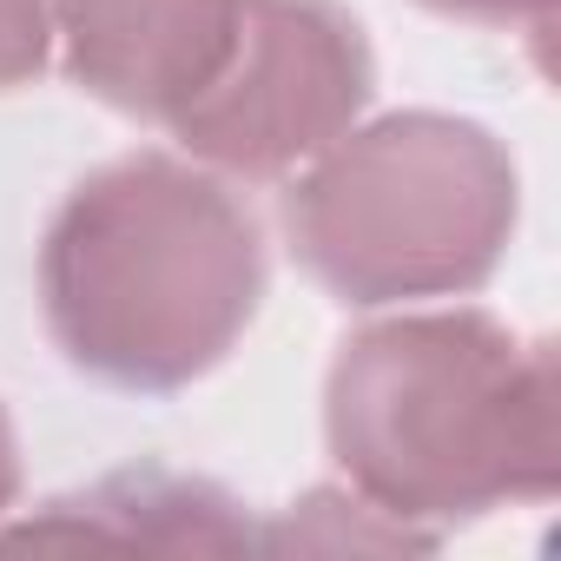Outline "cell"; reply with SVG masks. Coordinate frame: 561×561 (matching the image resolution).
<instances>
[{
  "label": "cell",
  "mask_w": 561,
  "mask_h": 561,
  "mask_svg": "<svg viewBox=\"0 0 561 561\" xmlns=\"http://www.w3.org/2000/svg\"><path fill=\"white\" fill-rule=\"evenodd\" d=\"M0 541H106V548H165V554H238V548H257V528L205 476L119 469L80 495L47 502L34 522L8 528Z\"/></svg>",
  "instance_id": "cell-6"
},
{
  "label": "cell",
  "mask_w": 561,
  "mask_h": 561,
  "mask_svg": "<svg viewBox=\"0 0 561 561\" xmlns=\"http://www.w3.org/2000/svg\"><path fill=\"white\" fill-rule=\"evenodd\" d=\"M264 305V231L198 159L133 152L87 172L41 238L54 351L133 397L218 370Z\"/></svg>",
  "instance_id": "cell-1"
},
{
  "label": "cell",
  "mask_w": 561,
  "mask_h": 561,
  "mask_svg": "<svg viewBox=\"0 0 561 561\" xmlns=\"http://www.w3.org/2000/svg\"><path fill=\"white\" fill-rule=\"evenodd\" d=\"M522 218V172L482 119L383 113L331 139L285 192L298 264L337 305L383 311L482 291Z\"/></svg>",
  "instance_id": "cell-3"
},
{
  "label": "cell",
  "mask_w": 561,
  "mask_h": 561,
  "mask_svg": "<svg viewBox=\"0 0 561 561\" xmlns=\"http://www.w3.org/2000/svg\"><path fill=\"white\" fill-rule=\"evenodd\" d=\"M54 54V0H0V93L27 87Z\"/></svg>",
  "instance_id": "cell-8"
},
{
  "label": "cell",
  "mask_w": 561,
  "mask_h": 561,
  "mask_svg": "<svg viewBox=\"0 0 561 561\" xmlns=\"http://www.w3.org/2000/svg\"><path fill=\"white\" fill-rule=\"evenodd\" d=\"M436 535L383 515L377 502H364L357 489H311L305 502H291L271 528H257V548L271 554H291V548H311V554H337V548H370V554H403V548H430Z\"/></svg>",
  "instance_id": "cell-7"
},
{
  "label": "cell",
  "mask_w": 561,
  "mask_h": 561,
  "mask_svg": "<svg viewBox=\"0 0 561 561\" xmlns=\"http://www.w3.org/2000/svg\"><path fill=\"white\" fill-rule=\"evenodd\" d=\"M377 87L364 21L337 0H244L211 87L172 119V139L231 179H285L344 139Z\"/></svg>",
  "instance_id": "cell-4"
},
{
  "label": "cell",
  "mask_w": 561,
  "mask_h": 561,
  "mask_svg": "<svg viewBox=\"0 0 561 561\" xmlns=\"http://www.w3.org/2000/svg\"><path fill=\"white\" fill-rule=\"evenodd\" d=\"M554 351L489 311H403L351 331L324 377V436L344 482L436 535L561 476Z\"/></svg>",
  "instance_id": "cell-2"
},
{
  "label": "cell",
  "mask_w": 561,
  "mask_h": 561,
  "mask_svg": "<svg viewBox=\"0 0 561 561\" xmlns=\"http://www.w3.org/2000/svg\"><path fill=\"white\" fill-rule=\"evenodd\" d=\"M14 489H21V456H14V423L0 410V515L14 508Z\"/></svg>",
  "instance_id": "cell-10"
},
{
  "label": "cell",
  "mask_w": 561,
  "mask_h": 561,
  "mask_svg": "<svg viewBox=\"0 0 561 561\" xmlns=\"http://www.w3.org/2000/svg\"><path fill=\"white\" fill-rule=\"evenodd\" d=\"M244 0H54V41L100 106L172 126L225 67Z\"/></svg>",
  "instance_id": "cell-5"
},
{
  "label": "cell",
  "mask_w": 561,
  "mask_h": 561,
  "mask_svg": "<svg viewBox=\"0 0 561 561\" xmlns=\"http://www.w3.org/2000/svg\"><path fill=\"white\" fill-rule=\"evenodd\" d=\"M430 14H449V21H489V27H508V21H548L554 0H416Z\"/></svg>",
  "instance_id": "cell-9"
}]
</instances>
